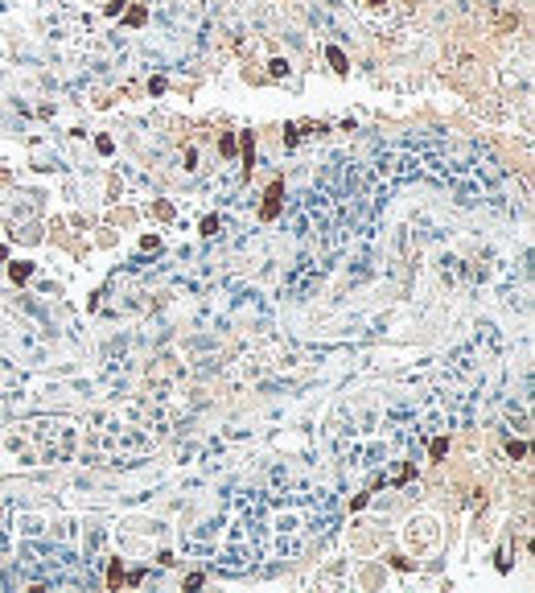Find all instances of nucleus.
I'll use <instances>...</instances> for the list:
<instances>
[{
    "label": "nucleus",
    "instance_id": "1",
    "mask_svg": "<svg viewBox=\"0 0 535 593\" xmlns=\"http://www.w3.org/2000/svg\"><path fill=\"white\" fill-rule=\"evenodd\" d=\"M264 198H268V202H264V210H260V214H264V218H276V214H280V198H284V185H280V181H272Z\"/></svg>",
    "mask_w": 535,
    "mask_h": 593
},
{
    "label": "nucleus",
    "instance_id": "8",
    "mask_svg": "<svg viewBox=\"0 0 535 593\" xmlns=\"http://www.w3.org/2000/svg\"><path fill=\"white\" fill-rule=\"evenodd\" d=\"M120 581H124V568H120V564H111V573H107V585H120Z\"/></svg>",
    "mask_w": 535,
    "mask_h": 593
},
{
    "label": "nucleus",
    "instance_id": "5",
    "mask_svg": "<svg viewBox=\"0 0 535 593\" xmlns=\"http://www.w3.org/2000/svg\"><path fill=\"white\" fill-rule=\"evenodd\" d=\"M202 235H218V218H202Z\"/></svg>",
    "mask_w": 535,
    "mask_h": 593
},
{
    "label": "nucleus",
    "instance_id": "2",
    "mask_svg": "<svg viewBox=\"0 0 535 593\" xmlns=\"http://www.w3.org/2000/svg\"><path fill=\"white\" fill-rule=\"evenodd\" d=\"M330 66H334L338 74H346V70H350V66H346V54H342V50H330Z\"/></svg>",
    "mask_w": 535,
    "mask_h": 593
},
{
    "label": "nucleus",
    "instance_id": "6",
    "mask_svg": "<svg viewBox=\"0 0 535 593\" xmlns=\"http://www.w3.org/2000/svg\"><path fill=\"white\" fill-rule=\"evenodd\" d=\"M506 453H510V457H523V453H527V445H523V441H510Z\"/></svg>",
    "mask_w": 535,
    "mask_h": 593
},
{
    "label": "nucleus",
    "instance_id": "4",
    "mask_svg": "<svg viewBox=\"0 0 535 593\" xmlns=\"http://www.w3.org/2000/svg\"><path fill=\"white\" fill-rule=\"evenodd\" d=\"M445 453H449V441H445V437H436V441H433V457L440 461V457H445Z\"/></svg>",
    "mask_w": 535,
    "mask_h": 593
},
{
    "label": "nucleus",
    "instance_id": "3",
    "mask_svg": "<svg viewBox=\"0 0 535 593\" xmlns=\"http://www.w3.org/2000/svg\"><path fill=\"white\" fill-rule=\"evenodd\" d=\"M243 157H247V169H251V157H255V136L251 132L243 136Z\"/></svg>",
    "mask_w": 535,
    "mask_h": 593
},
{
    "label": "nucleus",
    "instance_id": "7",
    "mask_svg": "<svg viewBox=\"0 0 535 593\" xmlns=\"http://www.w3.org/2000/svg\"><path fill=\"white\" fill-rule=\"evenodd\" d=\"M33 268H29V264H13V280H25V276H29Z\"/></svg>",
    "mask_w": 535,
    "mask_h": 593
}]
</instances>
